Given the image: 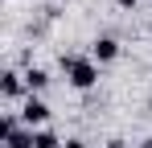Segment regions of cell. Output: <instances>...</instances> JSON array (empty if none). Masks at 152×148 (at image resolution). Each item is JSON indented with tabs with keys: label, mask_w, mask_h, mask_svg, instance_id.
<instances>
[{
	"label": "cell",
	"mask_w": 152,
	"mask_h": 148,
	"mask_svg": "<svg viewBox=\"0 0 152 148\" xmlns=\"http://www.w3.org/2000/svg\"><path fill=\"white\" fill-rule=\"evenodd\" d=\"M45 82H50V74L41 70V66H29V70H25V86H29V95H33V91H41Z\"/></svg>",
	"instance_id": "5b68a950"
},
{
	"label": "cell",
	"mask_w": 152,
	"mask_h": 148,
	"mask_svg": "<svg viewBox=\"0 0 152 148\" xmlns=\"http://www.w3.org/2000/svg\"><path fill=\"white\" fill-rule=\"evenodd\" d=\"M21 119H25L29 127H37V123H45V119H50V107H45L37 95H29L25 103H21Z\"/></svg>",
	"instance_id": "7a4b0ae2"
},
{
	"label": "cell",
	"mask_w": 152,
	"mask_h": 148,
	"mask_svg": "<svg viewBox=\"0 0 152 148\" xmlns=\"http://www.w3.org/2000/svg\"><path fill=\"white\" fill-rule=\"evenodd\" d=\"M33 148H62V140H58L53 132H45V127H41V132H33Z\"/></svg>",
	"instance_id": "8992f818"
},
{
	"label": "cell",
	"mask_w": 152,
	"mask_h": 148,
	"mask_svg": "<svg viewBox=\"0 0 152 148\" xmlns=\"http://www.w3.org/2000/svg\"><path fill=\"white\" fill-rule=\"evenodd\" d=\"M91 53H95L99 62H115V58H119V41H115V37H99V41L91 45Z\"/></svg>",
	"instance_id": "3957f363"
},
{
	"label": "cell",
	"mask_w": 152,
	"mask_h": 148,
	"mask_svg": "<svg viewBox=\"0 0 152 148\" xmlns=\"http://www.w3.org/2000/svg\"><path fill=\"white\" fill-rule=\"evenodd\" d=\"M144 148H152V136H148V140H144Z\"/></svg>",
	"instance_id": "8fae6325"
},
{
	"label": "cell",
	"mask_w": 152,
	"mask_h": 148,
	"mask_svg": "<svg viewBox=\"0 0 152 148\" xmlns=\"http://www.w3.org/2000/svg\"><path fill=\"white\" fill-rule=\"evenodd\" d=\"M62 70H66V82L74 91H91L99 82V70H95L91 58H62Z\"/></svg>",
	"instance_id": "6da1fadb"
},
{
	"label": "cell",
	"mask_w": 152,
	"mask_h": 148,
	"mask_svg": "<svg viewBox=\"0 0 152 148\" xmlns=\"http://www.w3.org/2000/svg\"><path fill=\"white\" fill-rule=\"evenodd\" d=\"M107 148H127V144H124V140H107Z\"/></svg>",
	"instance_id": "9c48e42d"
},
{
	"label": "cell",
	"mask_w": 152,
	"mask_h": 148,
	"mask_svg": "<svg viewBox=\"0 0 152 148\" xmlns=\"http://www.w3.org/2000/svg\"><path fill=\"white\" fill-rule=\"evenodd\" d=\"M115 4H119V8H132V4H136V0H115Z\"/></svg>",
	"instance_id": "30bf717a"
},
{
	"label": "cell",
	"mask_w": 152,
	"mask_h": 148,
	"mask_svg": "<svg viewBox=\"0 0 152 148\" xmlns=\"http://www.w3.org/2000/svg\"><path fill=\"white\" fill-rule=\"evenodd\" d=\"M4 148H33V132H12L4 140Z\"/></svg>",
	"instance_id": "52a82bcc"
},
{
	"label": "cell",
	"mask_w": 152,
	"mask_h": 148,
	"mask_svg": "<svg viewBox=\"0 0 152 148\" xmlns=\"http://www.w3.org/2000/svg\"><path fill=\"white\" fill-rule=\"evenodd\" d=\"M0 91H4V95H8V99H17V95H21V91H25V74L8 70V74H4V78H0Z\"/></svg>",
	"instance_id": "277c9868"
},
{
	"label": "cell",
	"mask_w": 152,
	"mask_h": 148,
	"mask_svg": "<svg viewBox=\"0 0 152 148\" xmlns=\"http://www.w3.org/2000/svg\"><path fill=\"white\" fill-rule=\"evenodd\" d=\"M62 148H86V144H82V140H66Z\"/></svg>",
	"instance_id": "ba28073f"
}]
</instances>
